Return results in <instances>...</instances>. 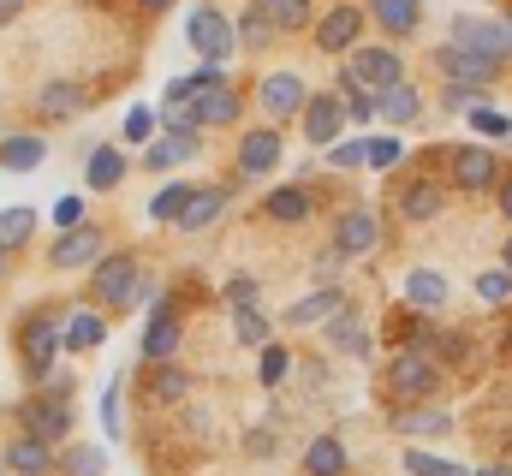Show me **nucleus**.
<instances>
[{
	"label": "nucleus",
	"mask_w": 512,
	"mask_h": 476,
	"mask_svg": "<svg viewBox=\"0 0 512 476\" xmlns=\"http://www.w3.org/2000/svg\"><path fill=\"white\" fill-rule=\"evenodd\" d=\"M90 292H96V310L120 316V310H137L155 298V280L143 274V262L131 250H108L96 268H90Z\"/></svg>",
	"instance_id": "obj_1"
},
{
	"label": "nucleus",
	"mask_w": 512,
	"mask_h": 476,
	"mask_svg": "<svg viewBox=\"0 0 512 476\" xmlns=\"http://www.w3.org/2000/svg\"><path fill=\"white\" fill-rule=\"evenodd\" d=\"M441 387H447V369L429 352H393L387 357V393L399 405H435Z\"/></svg>",
	"instance_id": "obj_2"
},
{
	"label": "nucleus",
	"mask_w": 512,
	"mask_h": 476,
	"mask_svg": "<svg viewBox=\"0 0 512 476\" xmlns=\"http://www.w3.org/2000/svg\"><path fill=\"white\" fill-rule=\"evenodd\" d=\"M72 429H78L72 399H54V393L30 387V399L18 405V435H36V441H48V447H66V441H72Z\"/></svg>",
	"instance_id": "obj_3"
},
{
	"label": "nucleus",
	"mask_w": 512,
	"mask_h": 476,
	"mask_svg": "<svg viewBox=\"0 0 512 476\" xmlns=\"http://www.w3.org/2000/svg\"><path fill=\"white\" fill-rule=\"evenodd\" d=\"M18 357H24L30 387H42L54 375V357H60V316L54 310H30L18 322Z\"/></svg>",
	"instance_id": "obj_4"
},
{
	"label": "nucleus",
	"mask_w": 512,
	"mask_h": 476,
	"mask_svg": "<svg viewBox=\"0 0 512 476\" xmlns=\"http://www.w3.org/2000/svg\"><path fill=\"white\" fill-rule=\"evenodd\" d=\"M185 42L203 54V66H227V60L239 54V30H233V18H227L221 6H197V12L185 18Z\"/></svg>",
	"instance_id": "obj_5"
},
{
	"label": "nucleus",
	"mask_w": 512,
	"mask_h": 476,
	"mask_svg": "<svg viewBox=\"0 0 512 476\" xmlns=\"http://www.w3.org/2000/svg\"><path fill=\"white\" fill-rule=\"evenodd\" d=\"M501 155L489 149V143H459L453 155H447V185L453 191H465V197H477V191H495L501 185Z\"/></svg>",
	"instance_id": "obj_6"
},
{
	"label": "nucleus",
	"mask_w": 512,
	"mask_h": 476,
	"mask_svg": "<svg viewBox=\"0 0 512 476\" xmlns=\"http://www.w3.org/2000/svg\"><path fill=\"white\" fill-rule=\"evenodd\" d=\"M280 161H286V137H280V125H251V131L239 137V149H233L239 185H251V179H268V173H280Z\"/></svg>",
	"instance_id": "obj_7"
},
{
	"label": "nucleus",
	"mask_w": 512,
	"mask_h": 476,
	"mask_svg": "<svg viewBox=\"0 0 512 476\" xmlns=\"http://www.w3.org/2000/svg\"><path fill=\"white\" fill-rule=\"evenodd\" d=\"M328 244L352 262V256H370V250H382V215L370 209V203H352V209H340L334 215V227H328Z\"/></svg>",
	"instance_id": "obj_8"
},
{
	"label": "nucleus",
	"mask_w": 512,
	"mask_h": 476,
	"mask_svg": "<svg viewBox=\"0 0 512 476\" xmlns=\"http://www.w3.org/2000/svg\"><path fill=\"white\" fill-rule=\"evenodd\" d=\"M185 346V322H179V298H149V322H143V363H167Z\"/></svg>",
	"instance_id": "obj_9"
},
{
	"label": "nucleus",
	"mask_w": 512,
	"mask_h": 476,
	"mask_svg": "<svg viewBox=\"0 0 512 476\" xmlns=\"http://www.w3.org/2000/svg\"><path fill=\"white\" fill-rule=\"evenodd\" d=\"M304 102H310V84L298 78V72H268L262 84H256V108L268 125H280L286 131V119L304 114Z\"/></svg>",
	"instance_id": "obj_10"
},
{
	"label": "nucleus",
	"mask_w": 512,
	"mask_h": 476,
	"mask_svg": "<svg viewBox=\"0 0 512 476\" xmlns=\"http://www.w3.org/2000/svg\"><path fill=\"white\" fill-rule=\"evenodd\" d=\"M435 72H441L447 84L489 90V84L507 72V60H483V54H471V48H453V42H441V48H435Z\"/></svg>",
	"instance_id": "obj_11"
},
{
	"label": "nucleus",
	"mask_w": 512,
	"mask_h": 476,
	"mask_svg": "<svg viewBox=\"0 0 512 476\" xmlns=\"http://www.w3.org/2000/svg\"><path fill=\"white\" fill-rule=\"evenodd\" d=\"M453 48H471L483 60H507L512 54V18H471V12H459L453 18Z\"/></svg>",
	"instance_id": "obj_12"
},
{
	"label": "nucleus",
	"mask_w": 512,
	"mask_h": 476,
	"mask_svg": "<svg viewBox=\"0 0 512 476\" xmlns=\"http://www.w3.org/2000/svg\"><path fill=\"white\" fill-rule=\"evenodd\" d=\"M340 78H352L358 90L382 96V90H393V84L405 78V66H399V54H393V48H364V42H358V48L346 54V72H340Z\"/></svg>",
	"instance_id": "obj_13"
},
{
	"label": "nucleus",
	"mask_w": 512,
	"mask_h": 476,
	"mask_svg": "<svg viewBox=\"0 0 512 476\" xmlns=\"http://www.w3.org/2000/svg\"><path fill=\"white\" fill-rule=\"evenodd\" d=\"M298 125H304V143L334 149L340 131H346V102H340V90H310V102H304Z\"/></svg>",
	"instance_id": "obj_14"
},
{
	"label": "nucleus",
	"mask_w": 512,
	"mask_h": 476,
	"mask_svg": "<svg viewBox=\"0 0 512 476\" xmlns=\"http://www.w3.org/2000/svg\"><path fill=\"white\" fill-rule=\"evenodd\" d=\"M102 256H108V233H102V227H90V221H84V227H72V233H60L54 244H48V262H54L60 274L96 268Z\"/></svg>",
	"instance_id": "obj_15"
},
{
	"label": "nucleus",
	"mask_w": 512,
	"mask_h": 476,
	"mask_svg": "<svg viewBox=\"0 0 512 476\" xmlns=\"http://www.w3.org/2000/svg\"><path fill=\"white\" fill-rule=\"evenodd\" d=\"M387 423H393L405 441H441V435H453V429H459L447 405H393V411H387Z\"/></svg>",
	"instance_id": "obj_16"
},
{
	"label": "nucleus",
	"mask_w": 512,
	"mask_h": 476,
	"mask_svg": "<svg viewBox=\"0 0 512 476\" xmlns=\"http://www.w3.org/2000/svg\"><path fill=\"white\" fill-rule=\"evenodd\" d=\"M227 203H233V185H197L191 197H185V209H179V233L185 238H197V233H209L221 215H227Z\"/></svg>",
	"instance_id": "obj_17"
},
{
	"label": "nucleus",
	"mask_w": 512,
	"mask_h": 476,
	"mask_svg": "<svg viewBox=\"0 0 512 476\" xmlns=\"http://www.w3.org/2000/svg\"><path fill=\"white\" fill-rule=\"evenodd\" d=\"M298 476H352V447H346L334 429L310 435L304 453H298Z\"/></svg>",
	"instance_id": "obj_18"
},
{
	"label": "nucleus",
	"mask_w": 512,
	"mask_h": 476,
	"mask_svg": "<svg viewBox=\"0 0 512 476\" xmlns=\"http://www.w3.org/2000/svg\"><path fill=\"white\" fill-rule=\"evenodd\" d=\"M322 334H328V346H334V352L358 357V363H370V357H376V340H370L364 316L352 310V298H346V304H340V310H334V316L322 322Z\"/></svg>",
	"instance_id": "obj_19"
},
{
	"label": "nucleus",
	"mask_w": 512,
	"mask_h": 476,
	"mask_svg": "<svg viewBox=\"0 0 512 476\" xmlns=\"http://www.w3.org/2000/svg\"><path fill=\"white\" fill-rule=\"evenodd\" d=\"M358 42H364V12H358V6H328V18L316 24V48L346 60Z\"/></svg>",
	"instance_id": "obj_20"
},
{
	"label": "nucleus",
	"mask_w": 512,
	"mask_h": 476,
	"mask_svg": "<svg viewBox=\"0 0 512 476\" xmlns=\"http://www.w3.org/2000/svg\"><path fill=\"white\" fill-rule=\"evenodd\" d=\"M447 209V185L441 179H429V173H417V179H405L399 185V215L411 221V227H423V221H435Z\"/></svg>",
	"instance_id": "obj_21"
},
{
	"label": "nucleus",
	"mask_w": 512,
	"mask_h": 476,
	"mask_svg": "<svg viewBox=\"0 0 512 476\" xmlns=\"http://www.w3.org/2000/svg\"><path fill=\"white\" fill-rule=\"evenodd\" d=\"M143 399H149V405H185V399H191V369H185L179 357L149 363V369H143Z\"/></svg>",
	"instance_id": "obj_22"
},
{
	"label": "nucleus",
	"mask_w": 512,
	"mask_h": 476,
	"mask_svg": "<svg viewBox=\"0 0 512 476\" xmlns=\"http://www.w3.org/2000/svg\"><path fill=\"white\" fill-rule=\"evenodd\" d=\"M54 453L60 447H48L36 435H12L0 447V465H6V476H54Z\"/></svg>",
	"instance_id": "obj_23"
},
{
	"label": "nucleus",
	"mask_w": 512,
	"mask_h": 476,
	"mask_svg": "<svg viewBox=\"0 0 512 476\" xmlns=\"http://www.w3.org/2000/svg\"><path fill=\"white\" fill-rule=\"evenodd\" d=\"M108 340V310H66L60 316V352H96Z\"/></svg>",
	"instance_id": "obj_24"
},
{
	"label": "nucleus",
	"mask_w": 512,
	"mask_h": 476,
	"mask_svg": "<svg viewBox=\"0 0 512 476\" xmlns=\"http://www.w3.org/2000/svg\"><path fill=\"white\" fill-rule=\"evenodd\" d=\"M126 173H131V161L120 155V143H90V155H84V185L90 191H120L126 185Z\"/></svg>",
	"instance_id": "obj_25"
},
{
	"label": "nucleus",
	"mask_w": 512,
	"mask_h": 476,
	"mask_svg": "<svg viewBox=\"0 0 512 476\" xmlns=\"http://www.w3.org/2000/svg\"><path fill=\"white\" fill-rule=\"evenodd\" d=\"M447 298H453V286H447V274H441V268H411V274H405V310L435 316Z\"/></svg>",
	"instance_id": "obj_26"
},
{
	"label": "nucleus",
	"mask_w": 512,
	"mask_h": 476,
	"mask_svg": "<svg viewBox=\"0 0 512 476\" xmlns=\"http://www.w3.org/2000/svg\"><path fill=\"white\" fill-rule=\"evenodd\" d=\"M262 209H268V221H280V227H304V221L316 215V197H310V185H274V191L262 197Z\"/></svg>",
	"instance_id": "obj_27"
},
{
	"label": "nucleus",
	"mask_w": 512,
	"mask_h": 476,
	"mask_svg": "<svg viewBox=\"0 0 512 476\" xmlns=\"http://www.w3.org/2000/svg\"><path fill=\"white\" fill-rule=\"evenodd\" d=\"M90 108V96H84V84H72V78H48L42 90H36V114L42 119H78Z\"/></svg>",
	"instance_id": "obj_28"
},
{
	"label": "nucleus",
	"mask_w": 512,
	"mask_h": 476,
	"mask_svg": "<svg viewBox=\"0 0 512 476\" xmlns=\"http://www.w3.org/2000/svg\"><path fill=\"white\" fill-rule=\"evenodd\" d=\"M376 119H387V131H405V125H417V119H423V90L399 78L393 90H382V96H376Z\"/></svg>",
	"instance_id": "obj_29"
},
{
	"label": "nucleus",
	"mask_w": 512,
	"mask_h": 476,
	"mask_svg": "<svg viewBox=\"0 0 512 476\" xmlns=\"http://www.w3.org/2000/svg\"><path fill=\"white\" fill-rule=\"evenodd\" d=\"M191 114H197V131H221V125H239L245 114V96L227 84V90H203L197 102H191Z\"/></svg>",
	"instance_id": "obj_30"
},
{
	"label": "nucleus",
	"mask_w": 512,
	"mask_h": 476,
	"mask_svg": "<svg viewBox=\"0 0 512 476\" xmlns=\"http://www.w3.org/2000/svg\"><path fill=\"white\" fill-rule=\"evenodd\" d=\"M340 304H346L340 280H334V286H316V292H304V298H298V304L286 310V328H322V322H328V316H334Z\"/></svg>",
	"instance_id": "obj_31"
},
{
	"label": "nucleus",
	"mask_w": 512,
	"mask_h": 476,
	"mask_svg": "<svg viewBox=\"0 0 512 476\" xmlns=\"http://www.w3.org/2000/svg\"><path fill=\"white\" fill-rule=\"evenodd\" d=\"M197 149H203V131H197V137H173V131H161V137L143 149V167H149V173H173V167H185Z\"/></svg>",
	"instance_id": "obj_32"
},
{
	"label": "nucleus",
	"mask_w": 512,
	"mask_h": 476,
	"mask_svg": "<svg viewBox=\"0 0 512 476\" xmlns=\"http://www.w3.org/2000/svg\"><path fill=\"white\" fill-rule=\"evenodd\" d=\"M48 161V143L36 137V131H12V137H0V167L6 173H36Z\"/></svg>",
	"instance_id": "obj_33"
},
{
	"label": "nucleus",
	"mask_w": 512,
	"mask_h": 476,
	"mask_svg": "<svg viewBox=\"0 0 512 476\" xmlns=\"http://www.w3.org/2000/svg\"><path fill=\"white\" fill-rule=\"evenodd\" d=\"M54 471L60 476H108V447H96V441H66V447L54 453Z\"/></svg>",
	"instance_id": "obj_34"
},
{
	"label": "nucleus",
	"mask_w": 512,
	"mask_h": 476,
	"mask_svg": "<svg viewBox=\"0 0 512 476\" xmlns=\"http://www.w3.org/2000/svg\"><path fill=\"white\" fill-rule=\"evenodd\" d=\"M364 18H376L387 36H411V30L423 24V0H370Z\"/></svg>",
	"instance_id": "obj_35"
},
{
	"label": "nucleus",
	"mask_w": 512,
	"mask_h": 476,
	"mask_svg": "<svg viewBox=\"0 0 512 476\" xmlns=\"http://www.w3.org/2000/svg\"><path fill=\"white\" fill-rule=\"evenodd\" d=\"M292 369H298V357H292V346H280V340H268V346L256 352V387H268V393H280V387L292 381Z\"/></svg>",
	"instance_id": "obj_36"
},
{
	"label": "nucleus",
	"mask_w": 512,
	"mask_h": 476,
	"mask_svg": "<svg viewBox=\"0 0 512 476\" xmlns=\"http://www.w3.org/2000/svg\"><path fill=\"white\" fill-rule=\"evenodd\" d=\"M399 161H405V137H399V131H364V167L393 173Z\"/></svg>",
	"instance_id": "obj_37"
},
{
	"label": "nucleus",
	"mask_w": 512,
	"mask_h": 476,
	"mask_svg": "<svg viewBox=\"0 0 512 476\" xmlns=\"http://www.w3.org/2000/svg\"><path fill=\"white\" fill-rule=\"evenodd\" d=\"M274 340V322L262 316V304H251V310H233V346H245V352H262Z\"/></svg>",
	"instance_id": "obj_38"
},
{
	"label": "nucleus",
	"mask_w": 512,
	"mask_h": 476,
	"mask_svg": "<svg viewBox=\"0 0 512 476\" xmlns=\"http://www.w3.org/2000/svg\"><path fill=\"white\" fill-rule=\"evenodd\" d=\"M399 471L405 476H471V465L441 459V453H423V447H405V453H399Z\"/></svg>",
	"instance_id": "obj_39"
},
{
	"label": "nucleus",
	"mask_w": 512,
	"mask_h": 476,
	"mask_svg": "<svg viewBox=\"0 0 512 476\" xmlns=\"http://www.w3.org/2000/svg\"><path fill=\"white\" fill-rule=\"evenodd\" d=\"M191 191H197V185H191V179H167V185H161V191H155V197H149V221H155V227H173V221H179V209H185V197H191Z\"/></svg>",
	"instance_id": "obj_40"
},
{
	"label": "nucleus",
	"mask_w": 512,
	"mask_h": 476,
	"mask_svg": "<svg viewBox=\"0 0 512 476\" xmlns=\"http://www.w3.org/2000/svg\"><path fill=\"white\" fill-rule=\"evenodd\" d=\"M102 435H108V441L126 435V375H114V381L102 387Z\"/></svg>",
	"instance_id": "obj_41"
},
{
	"label": "nucleus",
	"mask_w": 512,
	"mask_h": 476,
	"mask_svg": "<svg viewBox=\"0 0 512 476\" xmlns=\"http://www.w3.org/2000/svg\"><path fill=\"white\" fill-rule=\"evenodd\" d=\"M262 6V18L274 24V36H286V30H304L310 24V0H256Z\"/></svg>",
	"instance_id": "obj_42"
},
{
	"label": "nucleus",
	"mask_w": 512,
	"mask_h": 476,
	"mask_svg": "<svg viewBox=\"0 0 512 476\" xmlns=\"http://www.w3.org/2000/svg\"><path fill=\"white\" fill-rule=\"evenodd\" d=\"M36 233V209H0V250L12 256V250H24V238Z\"/></svg>",
	"instance_id": "obj_43"
},
{
	"label": "nucleus",
	"mask_w": 512,
	"mask_h": 476,
	"mask_svg": "<svg viewBox=\"0 0 512 476\" xmlns=\"http://www.w3.org/2000/svg\"><path fill=\"white\" fill-rule=\"evenodd\" d=\"M465 125H471V137H512V114H501V108H489V102H477V108H465Z\"/></svg>",
	"instance_id": "obj_44"
},
{
	"label": "nucleus",
	"mask_w": 512,
	"mask_h": 476,
	"mask_svg": "<svg viewBox=\"0 0 512 476\" xmlns=\"http://www.w3.org/2000/svg\"><path fill=\"white\" fill-rule=\"evenodd\" d=\"M233 30H239V48H268V42H274V24L262 18V6H256V0L233 18Z\"/></svg>",
	"instance_id": "obj_45"
},
{
	"label": "nucleus",
	"mask_w": 512,
	"mask_h": 476,
	"mask_svg": "<svg viewBox=\"0 0 512 476\" xmlns=\"http://www.w3.org/2000/svg\"><path fill=\"white\" fill-rule=\"evenodd\" d=\"M340 102H346V125H364V131L376 125V96H370V90H358L352 78H340Z\"/></svg>",
	"instance_id": "obj_46"
},
{
	"label": "nucleus",
	"mask_w": 512,
	"mask_h": 476,
	"mask_svg": "<svg viewBox=\"0 0 512 476\" xmlns=\"http://www.w3.org/2000/svg\"><path fill=\"white\" fill-rule=\"evenodd\" d=\"M280 441H286V435H280L274 423H251V429H245V459H256V465H262V459H280Z\"/></svg>",
	"instance_id": "obj_47"
},
{
	"label": "nucleus",
	"mask_w": 512,
	"mask_h": 476,
	"mask_svg": "<svg viewBox=\"0 0 512 476\" xmlns=\"http://www.w3.org/2000/svg\"><path fill=\"white\" fill-rule=\"evenodd\" d=\"M221 298H227V310H251V304H262V280L256 274H227Z\"/></svg>",
	"instance_id": "obj_48"
},
{
	"label": "nucleus",
	"mask_w": 512,
	"mask_h": 476,
	"mask_svg": "<svg viewBox=\"0 0 512 476\" xmlns=\"http://www.w3.org/2000/svg\"><path fill=\"white\" fill-rule=\"evenodd\" d=\"M471 286H477V298H483V304H495V310L512 304V274H507V268H483Z\"/></svg>",
	"instance_id": "obj_49"
},
{
	"label": "nucleus",
	"mask_w": 512,
	"mask_h": 476,
	"mask_svg": "<svg viewBox=\"0 0 512 476\" xmlns=\"http://www.w3.org/2000/svg\"><path fill=\"white\" fill-rule=\"evenodd\" d=\"M322 161H328V173H358L364 167V137H340L334 149H322Z\"/></svg>",
	"instance_id": "obj_50"
},
{
	"label": "nucleus",
	"mask_w": 512,
	"mask_h": 476,
	"mask_svg": "<svg viewBox=\"0 0 512 476\" xmlns=\"http://www.w3.org/2000/svg\"><path fill=\"white\" fill-rule=\"evenodd\" d=\"M155 131H161V125H155V108H131L126 114V143H143V149H149Z\"/></svg>",
	"instance_id": "obj_51"
},
{
	"label": "nucleus",
	"mask_w": 512,
	"mask_h": 476,
	"mask_svg": "<svg viewBox=\"0 0 512 476\" xmlns=\"http://www.w3.org/2000/svg\"><path fill=\"white\" fill-rule=\"evenodd\" d=\"M185 84H191V96H203V90H227L233 72L227 66H197V72H185Z\"/></svg>",
	"instance_id": "obj_52"
},
{
	"label": "nucleus",
	"mask_w": 512,
	"mask_h": 476,
	"mask_svg": "<svg viewBox=\"0 0 512 476\" xmlns=\"http://www.w3.org/2000/svg\"><path fill=\"white\" fill-rule=\"evenodd\" d=\"M54 227H60V233L84 227V197H60V203H54Z\"/></svg>",
	"instance_id": "obj_53"
},
{
	"label": "nucleus",
	"mask_w": 512,
	"mask_h": 476,
	"mask_svg": "<svg viewBox=\"0 0 512 476\" xmlns=\"http://www.w3.org/2000/svg\"><path fill=\"white\" fill-rule=\"evenodd\" d=\"M495 209L507 215V227H512V173H501V185H495Z\"/></svg>",
	"instance_id": "obj_54"
},
{
	"label": "nucleus",
	"mask_w": 512,
	"mask_h": 476,
	"mask_svg": "<svg viewBox=\"0 0 512 476\" xmlns=\"http://www.w3.org/2000/svg\"><path fill=\"white\" fill-rule=\"evenodd\" d=\"M471 476H512V465H507V459H495V465H477Z\"/></svg>",
	"instance_id": "obj_55"
},
{
	"label": "nucleus",
	"mask_w": 512,
	"mask_h": 476,
	"mask_svg": "<svg viewBox=\"0 0 512 476\" xmlns=\"http://www.w3.org/2000/svg\"><path fill=\"white\" fill-rule=\"evenodd\" d=\"M18 6H24V0H0V30H6V24L18 18Z\"/></svg>",
	"instance_id": "obj_56"
},
{
	"label": "nucleus",
	"mask_w": 512,
	"mask_h": 476,
	"mask_svg": "<svg viewBox=\"0 0 512 476\" xmlns=\"http://www.w3.org/2000/svg\"><path fill=\"white\" fill-rule=\"evenodd\" d=\"M501 268H507V274H512V233L501 238Z\"/></svg>",
	"instance_id": "obj_57"
},
{
	"label": "nucleus",
	"mask_w": 512,
	"mask_h": 476,
	"mask_svg": "<svg viewBox=\"0 0 512 476\" xmlns=\"http://www.w3.org/2000/svg\"><path fill=\"white\" fill-rule=\"evenodd\" d=\"M137 6H143V12H167L173 0H137Z\"/></svg>",
	"instance_id": "obj_58"
},
{
	"label": "nucleus",
	"mask_w": 512,
	"mask_h": 476,
	"mask_svg": "<svg viewBox=\"0 0 512 476\" xmlns=\"http://www.w3.org/2000/svg\"><path fill=\"white\" fill-rule=\"evenodd\" d=\"M6 268H12V256H6V250H0V280H6Z\"/></svg>",
	"instance_id": "obj_59"
},
{
	"label": "nucleus",
	"mask_w": 512,
	"mask_h": 476,
	"mask_svg": "<svg viewBox=\"0 0 512 476\" xmlns=\"http://www.w3.org/2000/svg\"><path fill=\"white\" fill-rule=\"evenodd\" d=\"M507 352H512V328H507Z\"/></svg>",
	"instance_id": "obj_60"
},
{
	"label": "nucleus",
	"mask_w": 512,
	"mask_h": 476,
	"mask_svg": "<svg viewBox=\"0 0 512 476\" xmlns=\"http://www.w3.org/2000/svg\"><path fill=\"white\" fill-rule=\"evenodd\" d=\"M0 476H6V465H0Z\"/></svg>",
	"instance_id": "obj_61"
}]
</instances>
